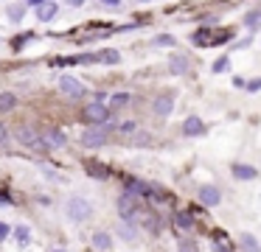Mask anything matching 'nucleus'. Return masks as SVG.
<instances>
[{"label": "nucleus", "instance_id": "1", "mask_svg": "<svg viewBox=\"0 0 261 252\" xmlns=\"http://www.w3.org/2000/svg\"><path fill=\"white\" fill-rule=\"evenodd\" d=\"M90 213H93V205H90V199H85V196H70L68 202H65V216L70 218V221H87L90 218Z\"/></svg>", "mask_w": 261, "mask_h": 252}, {"label": "nucleus", "instance_id": "2", "mask_svg": "<svg viewBox=\"0 0 261 252\" xmlns=\"http://www.w3.org/2000/svg\"><path fill=\"white\" fill-rule=\"evenodd\" d=\"M141 202L143 199H138V196H132V193H126V190H124V196L118 199L121 218H124V221H138V218H141Z\"/></svg>", "mask_w": 261, "mask_h": 252}, {"label": "nucleus", "instance_id": "3", "mask_svg": "<svg viewBox=\"0 0 261 252\" xmlns=\"http://www.w3.org/2000/svg\"><path fill=\"white\" fill-rule=\"evenodd\" d=\"M82 115H85V121H90V123H98V126H104V123L110 121V109L101 104V101H93V104H87Z\"/></svg>", "mask_w": 261, "mask_h": 252}, {"label": "nucleus", "instance_id": "4", "mask_svg": "<svg viewBox=\"0 0 261 252\" xmlns=\"http://www.w3.org/2000/svg\"><path fill=\"white\" fill-rule=\"evenodd\" d=\"M59 90H62L68 98H76V101L85 98V93H87L85 84H82L79 78H73V76H62V78H59Z\"/></svg>", "mask_w": 261, "mask_h": 252}, {"label": "nucleus", "instance_id": "5", "mask_svg": "<svg viewBox=\"0 0 261 252\" xmlns=\"http://www.w3.org/2000/svg\"><path fill=\"white\" fill-rule=\"evenodd\" d=\"M20 143L23 146H31L34 151H48V146H45V140H42V134H37V132H31V129H20Z\"/></svg>", "mask_w": 261, "mask_h": 252}, {"label": "nucleus", "instance_id": "6", "mask_svg": "<svg viewBox=\"0 0 261 252\" xmlns=\"http://www.w3.org/2000/svg\"><path fill=\"white\" fill-rule=\"evenodd\" d=\"M197 196H199V202H202L205 207H216L222 202V190L216 188V185H202Z\"/></svg>", "mask_w": 261, "mask_h": 252}, {"label": "nucleus", "instance_id": "7", "mask_svg": "<svg viewBox=\"0 0 261 252\" xmlns=\"http://www.w3.org/2000/svg\"><path fill=\"white\" fill-rule=\"evenodd\" d=\"M104 143H107V134H104L101 126L87 129V132L82 134V146H87V149H98V146H104Z\"/></svg>", "mask_w": 261, "mask_h": 252}, {"label": "nucleus", "instance_id": "8", "mask_svg": "<svg viewBox=\"0 0 261 252\" xmlns=\"http://www.w3.org/2000/svg\"><path fill=\"white\" fill-rule=\"evenodd\" d=\"M152 109H154V115H158V118L171 115V109H174V95H158L154 104H152Z\"/></svg>", "mask_w": 261, "mask_h": 252}, {"label": "nucleus", "instance_id": "9", "mask_svg": "<svg viewBox=\"0 0 261 252\" xmlns=\"http://www.w3.org/2000/svg\"><path fill=\"white\" fill-rule=\"evenodd\" d=\"M182 132L191 134V137H199V134H205V123L199 115H188L186 123H182Z\"/></svg>", "mask_w": 261, "mask_h": 252}, {"label": "nucleus", "instance_id": "10", "mask_svg": "<svg viewBox=\"0 0 261 252\" xmlns=\"http://www.w3.org/2000/svg\"><path fill=\"white\" fill-rule=\"evenodd\" d=\"M230 174H233V179H242V182H250V179L258 177V171H255L253 165H242V162H233Z\"/></svg>", "mask_w": 261, "mask_h": 252}, {"label": "nucleus", "instance_id": "11", "mask_svg": "<svg viewBox=\"0 0 261 252\" xmlns=\"http://www.w3.org/2000/svg\"><path fill=\"white\" fill-rule=\"evenodd\" d=\"M57 14H59V6L54 3V0H45V3L37 9V17H40V22H51Z\"/></svg>", "mask_w": 261, "mask_h": 252}, {"label": "nucleus", "instance_id": "12", "mask_svg": "<svg viewBox=\"0 0 261 252\" xmlns=\"http://www.w3.org/2000/svg\"><path fill=\"white\" fill-rule=\"evenodd\" d=\"M42 140H45L48 149H62V146L68 143V137H65L59 129H51V132H45V134H42Z\"/></svg>", "mask_w": 261, "mask_h": 252}, {"label": "nucleus", "instance_id": "13", "mask_svg": "<svg viewBox=\"0 0 261 252\" xmlns=\"http://www.w3.org/2000/svg\"><path fill=\"white\" fill-rule=\"evenodd\" d=\"M174 224L180 230H191L194 227V216H191V213H186V210H177L174 213Z\"/></svg>", "mask_w": 261, "mask_h": 252}, {"label": "nucleus", "instance_id": "14", "mask_svg": "<svg viewBox=\"0 0 261 252\" xmlns=\"http://www.w3.org/2000/svg\"><path fill=\"white\" fill-rule=\"evenodd\" d=\"M171 73H177V76H182V73H188V59L180 53L171 56Z\"/></svg>", "mask_w": 261, "mask_h": 252}, {"label": "nucleus", "instance_id": "15", "mask_svg": "<svg viewBox=\"0 0 261 252\" xmlns=\"http://www.w3.org/2000/svg\"><path fill=\"white\" fill-rule=\"evenodd\" d=\"M93 246H96V249H101V252H107L110 246H113L110 233H96V235H93Z\"/></svg>", "mask_w": 261, "mask_h": 252}, {"label": "nucleus", "instance_id": "16", "mask_svg": "<svg viewBox=\"0 0 261 252\" xmlns=\"http://www.w3.org/2000/svg\"><path fill=\"white\" fill-rule=\"evenodd\" d=\"M244 25H247V31H258L261 28V11H250V14L244 17Z\"/></svg>", "mask_w": 261, "mask_h": 252}, {"label": "nucleus", "instance_id": "17", "mask_svg": "<svg viewBox=\"0 0 261 252\" xmlns=\"http://www.w3.org/2000/svg\"><path fill=\"white\" fill-rule=\"evenodd\" d=\"M14 238H17V244H20V246H29V241H31V230L25 227V224H20V227L14 230Z\"/></svg>", "mask_w": 261, "mask_h": 252}, {"label": "nucleus", "instance_id": "18", "mask_svg": "<svg viewBox=\"0 0 261 252\" xmlns=\"http://www.w3.org/2000/svg\"><path fill=\"white\" fill-rule=\"evenodd\" d=\"M132 224H135V221H124V224H118V235H121V238L132 241V238H135V235H138V230L132 227Z\"/></svg>", "mask_w": 261, "mask_h": 252}, {"label": "nucleus", "instance_id": "19", "mask_svg": "<svg viewBox=\"0 0 261 252\" xmlns=\"http://www.w3.org/2000/svg\"><path fill=\"white\" fill-rule=\"evenodd\" d=\"M242 246H244V252H261L258 241H255L250 233H244V235H242Z\"/></svg>", "mask_w": 261, "mask_h": 252}, {"label": "nucleus", "instance_id": "20", "mask_svg": "<svg viewBox=\"0 0 261 252\" xmlns=\"http://www.w3.org/2000/svg\"><path fill=\"white\" fill-rule=\"evenodd\" d=\"M14 104H17V98H14L12 93H0V112H6V109H12Z\"/></svg>", "mask_w": 261, "mask_h": 252}, {"label": "nucleus", "instance_id": "21", "mask_svg": "<svg viewBox=\"0 0 261 252\" xmlns=\"http://www.w3.org/2000/svg\"><path fill=\"white\" fill-rule=\"evenodd\" d=\"M87 171H90L93 177H98V179H107V174H110L104 165H96V162H87Z\"/></svg>", "mask_w": 261, "mask_h": 252}, {"label": "nucleus", "instance_id": "22", "mask_svg": "<svg viewBox=\"0 0 261 252\" xmlns=\"http://www.w3.org/2000/svg\"><path fill=\"white\" fill-rule=\"evenodd\" d=\"M23 6H9V20H12V22H17L20 20V17H23Z\"/></svg>", "mask_w": 261, "mask_h": 252}, {"label": "nucleus", "instance_id": "23", "mask_svg": "<svg viewBox=\"0 0 261 252\" xmlns=\"http://www.w3.org/2000/svg\"><path fill=\"white\" fill-rule=\"evenodd\" d=\"M118 59H121V56L115 53V50H104V53H101V62H107V65H115Z\"/></svg>", "mask_w": 261, "mask_h": 252}, {"label": "nucleus", "instance_id": "24", "mask_svg": "<svg viewBox=\"0 0 261 252\" xmlns=\"http://www.w3.org/2000/svg\"><path fill=\"white\" fill-rule=\"evenodd\" d=\"M211 70H214V73H225V70H227V56H222V59H216Z\"/></svg>", "mask_w": 261, "mask_h": 252}, {"label": "nucleus", "instance_id": "25", "mask_svg": "<svg viewBox=\"0 0 261 252\" xmlns=\"http://www.w3.org/2000/svg\"><path fill=\"white\" fill-rule=\"evenodd\" d=\"M154 45H160V48H166V45H174V37H169V34H160V37L154 39Z\"/></svg>", "mask_w": 261, "mask_h": 252}, {"label": "nucleus", "instance_id": "26", "mask_svg": "<svg viewBox=\"0 0 261 252\" xmlns=\"http://www.w3.org/2000/svg\"><path fill=\"white\" fill-rule=\"evenodd\" d=\"M126 101H129V95H126V93H115L113 95V106H124Z\"/></svg>", "mask_w": 261, "mask_h": 252}, {"label": "nucleus", "instance_id": "27", "mask_svg": "<svg viewBox=\"0 0 261 252\" xmlns=\"http://www.w3.org/2000/svg\"><path fill=\"white\" fill-rule=\"evenodd\" d=\"M180 252H197V244H194V241H182Z\"/></svg>", "mask_w": 261, "mask_h": 252}, {"label": "nucleus", "instance_id": "28", "mask_svg": "<svg viewBox=\"0 0 261 252\" xmlns=\"http://www.w3.org/2000/svg\"><path fill=\"white\" fill-rule=\"evenodd\" d=\"M9 233H12V230H9V224H6V221H0V241H6Z\"/></svg>", "mask_w": 261, "mask_h": 252}, {"label": "nucleus", "instance_id": "29", "mask_svg": "<svg viewBox=\"0 0 261 252\" xmlns=\"http://www.w3.org/2000/svg\"><path fill=\"white\" fill-rule=\"evenodd\" d=\"M261 90V78H255V81H247V93H258Z\"/></svg>", "mask_w": 261, "mask_h": 252}, {"label": "nucleus", "instance_id": "30", "mask_svg": "<svg viewBox=\"0 0 261 252\" xmlns=\"http://www.w3.org/2000/svg\"><path fill=\"white\" fill-rule=\"evenodd\" d=\"M42 3H45V0H25V6H34V9H40Z\"/></svg>", "mask_w": 261, "mask_h": 252}, {"label": "nucleus", "instance_id": "31", "mask_svg": "<svg viewBox=\"0 0 261 252\" xmlns=\"http://www.w3.org/2000/svg\"><path fill=\"white\" fill-rule=\"evenodd\" d=\"M214 252H230V249H227V246H225V244H222V241H219V244L214 246Z\"/></svg>", "mask_w": 261, "mask_h": 252}, {"label": "nucleus", "instance_id": "32", "mask_svg": "<svg viewBox=\"0 0 261 252\" xmlns=\"http://www.w3.org/2000/svg\"><path fill=\"white\" fill-rule=\"evenodd\" d=\"M68 6H73V9H79V6H85V0H68Z\"/></svg>", "mask_w": 261, "mask_h": 252}, {"label": "nucleus", "instance_id": "33", "mask_svg": "<svg viewBox=\"0 0 261 252\" xmlns=\"http://www.w3.org/2000/svg\"><path fill=\"white\" fill-rule=\"evenodd\" d=\"M6 134H9V132H6V126H3V123H0V143H3V140H6Z\"/></svg>", "mask_w": 261, "mask_h": 252}, {"label": "nucleus", "instance_id": "34", "mask_svg": "<svg viewBox=\"0 0 261 252\" xmlns=\"http://www.w3.org/2000/svg\"><path fill=\"white\" fill-rule=\"evenodd\" d=\"M104 6H121V0H101Z\"/></svg>", "mask_w": 261, "mask_h": 252}, {"label": "nucleus", "instance_id": "35", "mask_svg": "<svg viewBox=\"0 0 261 252\" xmlns=\"http://www.w3.org/2000/svg\"><path fill=\"white\" fill-rule=\"evenodd\" d=\"M3 205H12V199H9V196H0V207Z\"/></svg>", "mask_w": 261, "mask_h": 252}, {"label": "nucleus", "instance_id": "36", "mask_svg": "<svg viewBox=\"0 0 261 252\" xmlns=\"http://www.w3.org/2000/svg\"><path fill=\"white\" fill-rule=\"evenodd\" d=\"M138 3H152V0H138Z\"/></svg>", "mask_w": 261, "mask_h": 252}, {"label": "nucleus", "instance_id": "37", "mask_svg": "<svg viewBox=\"0 0 261 252\" xmlns=\"http://www.w3.org/2000/svg\"><path fill=\"white\" fill-rule=\"evenodd\" d=\"M51 252H65V249H51Z\"/></svg>", "mask_w": 261, "mask_h": 252}]
</instances>
